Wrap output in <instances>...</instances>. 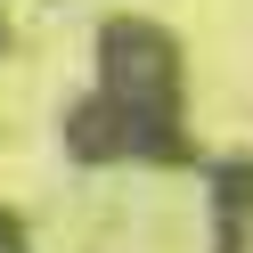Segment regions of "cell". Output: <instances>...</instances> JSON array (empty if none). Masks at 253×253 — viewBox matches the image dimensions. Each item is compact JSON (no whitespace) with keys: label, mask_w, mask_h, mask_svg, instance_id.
<instances>
[{"label":"cell","mask_w":253,"mask_h":253,"mask_svg":"<svg viewBox=\"0 0 253 253\" xmlns=\"http://www.w3.org/2000/svg\"><path fill=\"white\" fill-rule=\"evenodd\" d=\"M0 41H8V33H0Z\"/></svg>","instance_id":"3957f363"},{"label":"cell","mask_w":253,"mask_h":253,"mask_svg":"<svg viewBox=\"0 0 253 253\" xmlns=\"http://www.w3.org/2000/svg\"><path fill=\"white\" fill-rule=\"evenodd\" d=\"M0 253H33V245H25V220L8 212V204H0Z\"/></svg>","instance_id":"7a4b0ae2"},{"label":"cell","mask_w":253,"mask_h":253,"mask_svg":"<svg viewBox=\"0 0 253 253\" xmlns=\"http://www.w3.org/2000/svg\"><path fill=\"white\" fill-rule=\"evenodd\" d=\"M66 147L82 164L147 155V164H188L180 131V41L147 17H115L98 33V90L66 115Z\"/></svg>","instance_id":"6da1fadb"}]
</instances>
